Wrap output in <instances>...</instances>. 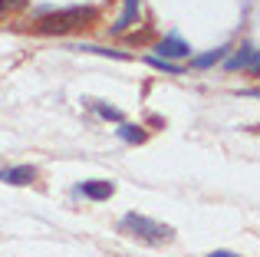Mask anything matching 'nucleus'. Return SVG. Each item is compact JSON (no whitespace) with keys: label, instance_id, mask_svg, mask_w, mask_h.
Masks as SVG:
<instances>
[{"label":"nucleus","instance_id":"6e6552de","mask_svg":"<svg viewBox=\"0 0 260 257\" xmlns=\"http://www.w3.org/2000/svg\"><path fill=\"white\" fill-rule=\"evenodd\" d=\"M231 53V46H217V50H208V53H198V56H191V70H211V66L224 63Z\"/></svg>","mask_w":260,"mask_h":257},{"label":"nucleus","instance_id":"4468645a","mask_svg":"<svg viewBox=\"0 0 260 257\" xmlns=\"http://www.w3.org/2000/svg\"><path fill=\"white\" fill-rule=\"evenodd\" d=\"M204 257H241V254H234V251H211V254H204Z\"/></svg>","mask_w":260,"mask_h":257},{"label":"nucleus","instance_id":"f8f14e48","mask_svg":"<svg viewBox=\"0 0 260 257\" xmlns=\"http://www.w3.org/2000/svg\"><path fill=\"white\" fill-rule=\"evenodd\" d=\"M145 63L152 66V70H158V73H168V76H184V70L178 63H172V59H161V56H155V53H148Z\"/></svg>","mask_w":260,"mask_h":257},{"label":"nucleus","instance_id":"0eeeda50","mask_svg":"<svg viewBox=\"0 0 260 257\" xmlns=\"http://www.w3.org/2000/svg\"><path fill=\"white\" fill-rule=\"evenodd\" d=\"M0 181H4V185H13V188L33 185V181H37V168L33 165H7V168H0Z\"/></svg>","mask_w":260,"mask_h":257},{"label":"nucleus","instance_id":"9b49d317","mask_svg":"<svg viewBox=\"0 0 260 257\" xmlns=\"http://www.w3.org/2000/svg\"><path fill=\"white\" fill-rule=\"evenodd\" d=\"M70 50H76V53H95V56H109V59H132L128 53H122V50H109V46H95V43H73Z\"/></svg>","mask_w":260,"mask_h":257},{"label":"nucleus","instance_id":"7ed1b4c3","mask_svg":"<svg viewBox=\"0 0 260 257\" xmlns=\"http://www.w3.org/2000/svg\"><path fill=\"white\" fill-rule=\"evenodd\" d=\"M224 66L231 73H254V76H260V50L254 43H241L234 53H228Z\"/></svg>","mask_w":260,"mask_h":257},{"label":"nucleus","instance_id":"ddd939ff","mask_svg":"<svg viewBox=\"0 0 260 257\" xmlns=\"http://www.w3.org/2000/svg\"><path fill=\"white\" fill-rule=\"evenodd\" d=\"M26 4H30V0H0V20H7L10 13H17V10H23Z\"/></svg>","mask_w":260,"mask_h":257},{"label":"nucleus","instance_id":"423d86ee","mask_svg":"<svg viewBox=\"0 0 260 257\" xmlns=\"http://www.w3.org/2000/svg\"><path fill=\"white\" fill-rule=\"evenodd\" d=\"M139 17H142V0H122V13H119V20L109 26V33H112V37L128 33L135 23H139Z\"/></svg>","mask_w":260,"mask_h":257},{"label":"nucleus","instance_id":"1a4fd4ad","mask_svg":"<svg viewBox=\"0 0 260 257\" xmlns=\"http://www.w3.org/2000/svg\"><path fill=\"white\" fill-rule=\"evenodd\" d=\"M115 135H119L125 145H142V142L148 139V132H145V125H139V122H119V128H115Z\"/></svg>","mask_w":260,"mask_h":257},{"label":"nucleus","instance_id":"39448f33","mask_svg":"<svg viewBox=\"0 0 260 257\" xmlns=\"http://www.w3.org/2000/svg\"><path fill=\"white\" fill-rule=\"evenodd\" d=\"M73 191H76L79 198H86V201H109L115 195V185L106 181V178H89V181H79Z\"/></svg>","mask_w":260,"mask_h":257},{"label":"nucleus","instance_id":"2eb2a0df","mask_svg":"<svg viewBox=\"0 0 260 257\" xmlns=\"http://www.w3.org/2000/svg\"><path fill=\"white\" fill-rule=\"evenodd\" d=\"M244 96H257L260 99V86H254V89H244Z\"/></svg>","mask_w":260,"mask_h":257},{"label":"nucleus","instance_id":"f03ea898","mask_svg":"<svg viewBox=\"0 0 260 257\" xmlns=\"http://www.w3.org/2000/svg\"><path fill=\"white\" fill-rule=\"evenodd\" d=\"M119 228H122L125 234H132V238L145 241V244H168V241L175 238V228H172V224H161V221L148 218V214H139V211L122 214Z\"/></svg>","mask_w":260,"mask_h":257},{"label":"nucleus","instance_id":"9d476101","mask_svg":"<svg viewBox=\"0 0 260 257\" xmlns=\"http://www.w3.org/2000/svg\"><path fill=\"white\" fill-rule=\"evenodd\" d=\"M86 109L92 112V116H99V119H106V122H125L122 119V112L115 109V106H109V103H102V99H86Z\"/></svg>","mask_w":260,"mask_h":257},{"label":"nucleus","instance_id":"20e7f679","mask_svg":"<svg viewBox=\"0 0 260 257\" xmlns=\"http://www.w3.org/2000/svg\"><path fill=\"white\" fill-rule=\"evenodd\" d=\"M155 56H161V59H191V46H188V40L181 37L178 30L172 33H165V37L155 43Z\"/></svg>","mask_w":260,"mask_h":257},{"label":"nucleus","instance_id":"f257e3e1","mask_svg":"<svg viewBox=\"0 0 260 257\" xmlns=\"http://www.w3.org/2000/svg\"><path fill=\"white\" fill-rule=\"evenodd\" d=\"M99 20L95 7H63V10H40L33 20V33H43V37H63L73 30H86Z\"/></svg>","mask_w":260,"mask_h":257}]
</instances>
